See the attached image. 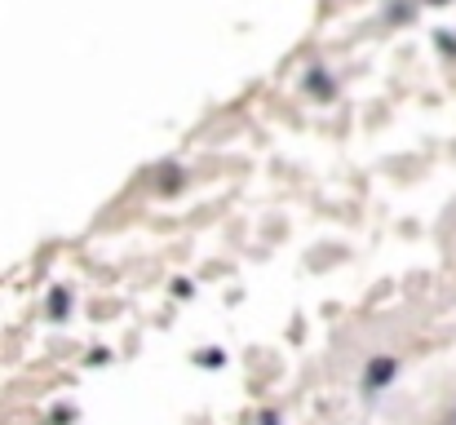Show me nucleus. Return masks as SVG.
<instances>
[{
  "instance_id": "1",
  "label": "nucleus",
  "mask_w": 456,
  "mask_h": 425,
  "mask_svg": "<svg viewBox=\"0 0 456 425\" xmlns=\"http://www.w3.org/2000/svg\"><path fill=\"white\" fill-rule=\"evenodd\" d=\"M448 425H456V413H452V417H448Z\"/></svg>"
}]
</instances>
